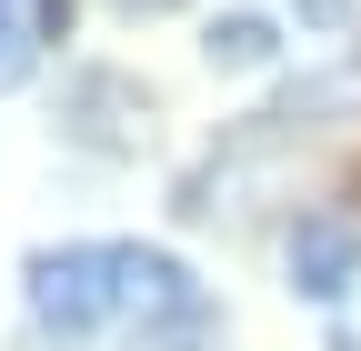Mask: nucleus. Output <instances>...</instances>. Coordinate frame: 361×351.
I'll return each mask as SVG.
<instances>
[{
  "label": "nucleus",
  "mask_w": 361,
  "mask_h": 351,
  "mask_svg": "<svg viewBox=\"0 0 361 351\" xmlns=\"http://www.w3.org/2000/svg\"><path fill=\"white\" fill-rule=\"evenodd\" d=\"M351 281H361V221H341V211H311V221L291 231V291L341 301Z\"/></svg>",
  "instance_id": "f03ea898"
},
{
  "label": "nucleus",
  "mask_w": 361,
  "mask_h": 351,
  "mask_svg": "<svg viewBox=\"0 0 361 351\" xmlns=\"http://www.w3.org/2000/svg\"><path fill=\"white\" fill-rule=\"evenodd\" d=\"M291 11H301V30H341V20H351V0H291Z\"/></svg>",
  "instance_id": "39448f33"
},
{
  "label": "nucleus",
  "mask_w": 361,
  "mask_h": 351,
  "mask_svg": "<svg viewBox=\"0 0 361 351\" xmlns=\"http://www.w3.org/2000/svg\"><path fill=\"white\" fill-rule=\"evenodd\" d=\"M201 51H211V70H261L281 40H271V20H261V11H231V20H211Z\"/></svg>",
  "instance_id": "20e7f679"
},
{
  "label": "nucleus",
  "mask_w": 361,
  "mask_h": 351,
  "mask_svg": "<svg viewBox=\"0 0 361 351\" xmlns=\"http://www.w3.org/2000/svg\"><path fill=\"white\" fill-rule=\"evenodd\" d=\"M51 40H71V0H0V91H20Z\"/></svg>",
  "instance_id": "7ed1b4c3"
},
{
  "label": "nucleus",
  "mask_w": 361,
  "mask_h": 351,
  "mask_svg": "<svg viewBox=\"0 0 361 351\" xmlns=\"http://www.w3.org/2000/svg\"><path fill=\"white\" fill-rule=\"evenodd\" d=\"M121 11H141V20H151V11H180V0H121Z\"/></svg>",
  "instance_id": "423d86ee"
},
{
  "label": "nucleus",
  "mask_w": 361,
  "mask_h": 351,
  "mask_svg": "<svg viewBox=\"0 0 361 351\" xmlns=\"http://www.w3.org/2000/svg\"><path fill=\"white\" fill-rule=\"evenodd\" d=\"M121 312V241H61L30 251V321L51 341H90Z\"/></svg>",
  "instance_id": "f257e3e1"
}]
</instances>
